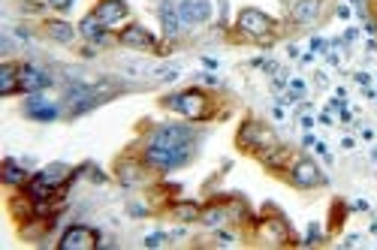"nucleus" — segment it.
<instances>
[{
	"label": "nucleus",
	"mask_w": 377,
	"mask_h": 250,
	"mask_svg": "<svg viewBox=\"0 0 377 250\" xmlns=\"http://www.w3.org/2000/svg\"><path fill=\"white\" fill-rule=\"evenodd\" d=\"M235 145H238V151L257 157L262 151H272L275 145H281V139H278V133H275L266 121L245 118L242 124H238V130H235Z\"/></svg>",
	"instance_id": "nucleus-6"
},
{
	"label": "nucleus",
	"mask_w": 377,
	"mask_h": 250,
	"mask_svg": "<svg viewBox=\"0 0 377 250\" xmlns=\"http://www.w3.org/2000/svg\"><path fill=\"white\" fill-rule=\"evenodd\" d=\"M118 94V85L115 82H100V85H87V82H73L64 97H60V106H64V115L67 118H79L85 112H91L94 106H100L103 99L115 97Z\"/></svg>",
	"instance_id": "nucleus-4"
},
{
	"label": "nucleus",
	"mask_w": 377,
	"mask_h": 250,
	"mask_svg": "<svg viewBox=\"0 0 377 250\" xmlns=\"http://www.w3.org/2000/svg\"><path fill=\"white\" fill-rule=\"evenodd\" d=\"M284 181L296 187V190H317V187L326 184V172L320 169V163L308 154H296L290 169L284 172Z\"/></svg>",
	"instance_id": "nucleus-8"
},
{
	"label": "nucleus",
	"mask_w": 377,
	"mask_h": 250,
	"mask_svg": "<svg viewBox=\"0 0 377 250\" xmlns=\"http://www.w3.org/2000/svg\"><path fill=\"white\" fill-rule=\"evenodd\" d=\"M40 33L46 36L48 43H58V45H73L79 40V24H70L67 18L60 16H48L40 21Z\"/></svg>",
	"instance_id": "nucleus-15"
},
{
	"label": "nucleus",
	"mask_w": 377,
	"mask_h": 250,
	"mask_svg": "<svg viewBox=\"0 0 377 250\" xmlns=\"http://www.w3.org/2000/svg\"><path fill=\"white\" fill-rule=\"evenodd\" d=\"M18 94V64L4 60L0 64V97H16Z\"/></svg>",
	"instance_id": "nucleus-24"
},
{
	"label": "nucleus",
	"mask_w": 377,
	"mask_h": 250,
	"mask_svg": "<svg viewBox=\"0 0 377 250\" xmlns=\"http://www.w3.org/2000/svg\"><path fill=\"white\" fill-rule=\"evenodd\" d=\"M24 115H28L31 121H36V124H52V121H58L60 115H64V106L52 103V99L43 97V94H28L24 97Z\"/></svg>",
	"instance_id": "nucleus-14"
},
{
	"label": "nucleus",
	"mask_w": 377,
	"mask_h": 250,
	"mask_svg": "<svg viewBox=\"0 0 377 250\" xmlns=\"http://www.w3.org/2000/svg\"><path fill=\"white\" fill-rule=\"evenodd\" d=\"M55 85V76L40 64H31V60H21L18 64V94H43L46 87Z\"/></svg>",
	"instance_id": "nucleus-10"
},
{
	"label": "nucleus",
	"mask_w": 377,
	"mask_h": 250,
	"mask_svg": "<svg viewBox=\"0 0 377 250\" xmlns=\"http://www.w3.org/2000/svg\"><path fill=\"white\" fill-rule=\"evenodd\" d=\"M254 235L262 239L266 244H272V247H296V244H302L299 235L290 227V220H287L275 205H262V214L254 223Z\"/></svg>",
	"instance_id": "nucleus-5"
},
{
	"label": "nucleus",
	"mask_w": 377,
	"mask_h": 250,
	"mask_svg": "<svg viewBox=\"0 0 377 250\" xmlns=\"http://www.w3.org/2000/svg\"><path fill=\"white\" fill-rule=\"evenodd\" d=\"M354 208L356 211H368V202H362V199H359V202H354Z\"/></svg>",
	"instance_id": "nucleus-34"
},
{
	"label": "nucleus",
	"mask_w": 377,
	"mask_h": 250,
	"mask_svg": "<svg viewBox=\"0 0 377 250\" xmlns=\"http://www.w3.org/2000/svg\"><path fill=\"white\" fill-rule=\"evenodd\" d=\"M91 12L100 18V24L106 31H121L130 18V4L127 0H97Z\"/></svg>",
	"instance_id": "nucleus-11"
},
{
	"label": "nucleus",
	"mask_w": 377,
	"mask_h": 250,
	"mask_svg": "<svg viewBox=\"0 0 377 250\" xmlns=\"http://www.w3.org/2000/svg\"><path fill=\"white\" fill-rule=\"evenodd\" d=\"M326 241V235H323V229L317 227V223H311V227H308V235H305V241H302V244H323Z\"/></svg>",
	"instance_id": "nucleus-27"
},
{
	"label": "nucleus",
	"mask_w": 377,
	"mask_h": 250,
	"mask_svg": "<svg viewBox=\"0 0 377 250\" xmlns=\"http://www.w3.org/2000/svg\"><path fill=\"white\" fill-rule=\"evenodd\" d=\"M166 214L175 217L179 223H199V214H203V205L193 202V199H172V205L166 208Z\"/></svg>",
	"instance_id": "nucleus-22"
},
{
	"label": "nucleus",
	"mask_w": 377,
	"mask_h": 250,
	"mask_svg": "<svg viewBox=\"0 0 377 250\" xmlns=\"http://www.w3.org/2000/svg\"><path fill=\"white\" fill-rule=\"evenodd\" d=\"M94 247H100V232L94 227H85V223H73L58 239V250H94Z\"/></svg>",
	"instance_id": "nucleus-13"
},
{
	"label": "nucleus",
	"mask_w": 377,
	"mask_h": 250,
	"mask_svg": "<svg viewBox=\"0 0 377 250\" xmlns=\"http://www.w3.org/2000/svg\"><path fill=\"white\" fill-rule=\"evenodd\" d=\"M181 76V67L179 64H169V67H160L151 72V82L148 85H163V82H172V79H179Z\"/></svg>",
	"instance_id": "nucleus-26"
},
{
	"label": "nucleus",
	"mask_w": 377,
	"mask_h": 250,
	"mask_svg": "<svg viewBox=\"0 0 377 250\" xmlns=\"http://www.w3.org/2000/svg\"><path fill=\"white\" fill-rule=\"evenodd\" d=\"M40 175H43L48 184H55L58 190H60V187H70V181H73L79 172H75V166H70V163H48V166L40 169Z\"/></svg>",
	"instance_id": "nucleus-23"
},
{
	"label": "nucleus",
	"mask_w": 377,
	"mask_h": 250,
	"mask_svg": "<svg viewBox=\"0 0 377 250\" xmlns=\"http://www.w3.org/2000/svg\"><path fill=\"white\" fill-rule=\"evenodd\" d=\"M139 145L151 148H163V151H184V154H199V133L187 124H154L148 127Z\"/></svg>",
	"instance_id": "nucleus-3"
},
{
	"label": "nucleus",
	"mask_w": 377,
	"mask_h": 250,
	"mask_svg": "<svg viewBox=\"0 0 377 250\" xmlns=\"http://www.w3.org/2000/svg\"><path fill=\"white\" fill-rule=\"evenodd\" d=\"M341 148H347V151H350V148H356V142L347 136V139H341Z\"/></svg>",
	"instance_id": "nucleus-33"
},
{
	"label": "nucleus",
	"mask_w": 377,
	"mask_h": 250,
	"mask_svg": "<svg viewBox=\"0 0 377 250\" xmlns=\"http://www.w3.org/2000/svg\"><path fill=\"white\" fill-rule=\"evenodd\" d=\"M233 31H235V40H248V43H257L262 48H269L281 40V24L275 21L269 12H262L257 6H245L238 9V16L233 21Z\"/></svg>",
	"instance_id": "nucleus-2"
},
{
	"label": "nucleus",
	"mask_w": 377,
	"mask_h": 250,
	"mask_svg": "<svg viewBox=\"0 0 377 250\" xmlns=\"http://www.w3.org/2000/svg\"><path fill=\"white\" fill-rule=\"evenodd\" d=\"M115 36H118V45L121 48H130V52L157 55V48H160V40L145 28V24H139V21H127L121 31H115Z\"/></svg>",
	"instance_id": "nucleus-9"
},
{
	"label": "nucleus",
	"mask_w": 377,
	"mask_h": 250,
	"mask_svg": "<svg viewBox=\"0 0 377 250\" xmlns=\"http://www.w3.org/2000/svg\"><path fill=\"white\" fill-rule=\"evenodd\" d=\"M160 109L166 112H175L193 124H206V121H218L223 118L226 112H221V97L206 91L199 85H191V87H181V91H172L166 97H160Z\"/></svg>",
	"instance_id": "nucleus-1"
},
{
	"label": "nucleus",
	"mask_w": 377,
	"mask_h": 250,
	"mask_svg": "<svg viewBox=\"0 0 377 250\" xmlns=\"http://www.w3.org/2000/svg\"><path fill=\"white\" fill-rule=\"evenodd\" d=\"M323 4L326 0H284V9L287 18L299 24V28H314L323 18Z\"/></svg>",
	"instance_id": "nucleus-12"
},
{
	"label": "nucleus",
	"mask_w": 377,
	"mask_h": 250,
	"mask_svg": "<svg viewBox=\"0 0 377 250\" xmlns=\"http://www.w3.org/2000/svg\"><path fill=\"white\" fill-rule=\"evenodd\" d=\"M166 239H169V235L154 232V235H148V239H145V247H163V244H166Z\"/></svg>",
	"instance_id": "nucleus-29"
},
{
	"label": "nucleus",
	"mask_w": 377,
	"mask_h": 250,
	"mask_svg": "<svg viewBox=\"0 0 377 250\" xmlns=\"http://www.w3.org/2000/svg\"><path fill=\"white\" fill-rule=\"evenodd\" d=\"M356 82L359 85H371V76H366V72H356Z\"/></svg>",
	"instance_id": "nucleus-31"
},
{
	"label": "nucleus",
	"mask_w": 377,
	"mask_h": 250,
	"mask_svg": "<svg viewBox=\"0 0 377 250\" xmlns=\"http://www.w3.org/2000/svg\"><path fill=\"white\" fill-rule=\"evenodd\" d=\"M335 12H338L341 18H347V16H350V6H335Z\"/></svg>",
	"instance_id": "nucleus-32"
},
{
	"label": "nucleus",
	"mask_w": 377,
	"mask_h": 250,
	"mask_svg": "<svg viewBox=\"0 0 377 250\" xmlns=\"http://www.w3.org/2000/svg\"><path fill=\"white\" fill-rule=\"evenodd\" d=\"M326 45H329L326 40H314V43H311V52H326Z\"/></svg>",
	"instance_id": "nucleus-30"
},
{
	"label": "nucleus",
	"mask_w": 377,
	"mask_h": 250,
	"mask_svg": "<svg viewBox=\"0 0 377 250\" xmlns=\"http://www.w3.org/2000/svg\"><path fill=\"white\" fill-rule=\"evenodd\" d=\"M175 6H179L187 31L211 21V4H208V0H175Z\"/></svg>",
	"instance_id": "nucleus-19"
},
{
	"label": "nucleus",
	"mask_w": 377,
	"mask_h": 250,
	"mask_svg": "<svg viewBox=\"0 0 377 250\" xmlns=\"http://www.w3.org/2000/svg\"><path fill=\"white\" fill-rule=\"evenodd\" d=\"M347 202L344 199H332V205H329V223H326V232L329 235H338L344 229V223H347Z\"/></svg>",
	"instance_id": "nucleus-25"
},
{
	"label": "nucleus",
	"mask_w": 377,
	"mask_h": 250,
	"mask_svg": "<svg viewBox=\"0 0 377 250\" xmlns=\"http://www.w3.org/2000/svg\"><path fill=\"white\" fill-rule=\"evenodd\" d=\"M199 223L206 229H221L230 227V208H226V196H211L203 205V214H199Z\"/></svg>",
	"instance_id": "nucleus-18"
},
{
	"label": "nucleus",
	"mask_w": 377,
	"mask_h": 250,
	"mask_svg": "<svg viewBox=\"0 0 377 250\" xmlns=\"http://www.w3.org/2000/svg\"><path fill=\"white\" fill-rule=\"evenodd\" d=\"M374 157H377V148H374Z\"/></svg>",
	"instance_id": "nucleus-35"
},
{
	"label": "nucleus",
	"mask_w": 377,
	"mask_h": 250,
	"mask_svg": "<svg viewBox=\"0 0 377 250\" xmlns=\"http://www.w3.org/2000/svg\"><path fill=\"white\" fill-rule=\"evenodd\" d=\"M43 4H46L48 9H55L58 16H64V12H70V9H73L75 0H43Z\"/></svg>",
	"instance_id": "nucleus-28"
},
{
	"label": "nucleus",
	"mask_w": 377,
	"mask_h": 250,
	"mask_svg": "<svg viewBox=\"0 0 377 250\" xmlns=\"http://www.w3.org/2000/svg\"><path fill=\"white\" fill-rule=\"evenodd\" d=\"M157 18L163 24V36H166V40H179L181 33H187V24L181 18L179 6H175V0H160V4H157Z\"/></svg>",
	"instance_id": "nucleus-16"
},
{
	"label": "nucleus",
	"mask_w": 377,
	"mask_h": 250,
	"mask_svg": "<svg viewBox=\"0 0 377 250\" xmlns=\"http://www.w3.org/2000/svg\"><path fill=\"white\" fill-rule=\"evenodd\" d=\"M31 178V172L24 169L21 160L16 157H4V163H0V181H4L9 190H18V187H24Z\"/></svg>",
	"instance_id": "nucleus-21"
},
{
	"label": "nucleus",
	"mask_w": 377,
	"mask_h": 250,
	"mask_svg": "<svg viewBox=\"0 0 377 250\" xmlns=\"http://www.w3.org/2000/svg\"><path fill=\"white\" fill-rule=\"evenodd\" d=\"M293 157H296V148L293 145H275L272 151H262V154H257L254 160L257 163H262L269 172H275V175H284L287 169H290V163H293Z\"/></svg>",
	"instance_id": "nucleus-17"
},
{
	"label": "nucleus",
	"mask_w": 377,
	"mask_h": 250,
	"mask_svg": "<svg viewBox=\"0 0 377 250\" xmlns=\"http://www.w3.org/2000/svg\"><path fill=\"white\" fill-rule=\"evenodd\" d=\"M79 36L85 43H94V45H109V43L118 45V36H112V31H106L103 24H100V18L94 12H87V16L79 21Z\"/></svg>",
	"instance_id": "nucleus-20"
},
{
	"label": "nucleus",
	"mask_w": 377,
	"mask_h": 250,
	"mask_svg": "<svg viewBox=\"0 0 377 250\" xmlns=\"http://www.w3.org/2000/svg\"><path fill=\"white\" fill-rule=\"evenodd\" d=\"M112 172H115V181L121 187H142V190H148V187L157 184V178H160V175L142 160V154L136 151V148H130L127 154H121L115 160V166H112Z\"/></svg>",
	"instance_id": "nucleus-7"
}]
</instances>
